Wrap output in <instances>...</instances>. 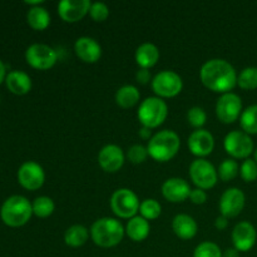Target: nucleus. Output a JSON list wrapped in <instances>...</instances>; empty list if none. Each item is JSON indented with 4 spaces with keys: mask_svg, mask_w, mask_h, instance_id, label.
Masks as SVG:
<instances>
[{
    "mask_svg": "<svg viewBox=\"0 0 257 257\" xmlns=\"http://www.w3.org/2000/svg\"><path fill=\"white\" fill-rule=\"evenodd\" d=\"M245 193L240 188L231 187L222 193L220 198L221 215L227 218H233L242 212L245 207Z\"/></svg>",
    "mask_w": 257,
    "mask_h": 257,
    "instance_id": "13",
    "label": "nucleus"
},
{
    "mask_svg": "<svg viewBox=\"0 0 257 257\" xmlns=\"http://www.w3.org/2000/svg\"><path fill=\"white\" fill-rule=\"evenodd\" d=\"M161 212H162V207H161L160 202L157 200L147 198V200L141 202L140 213L147 221H152L158 218L161 216Z\"/></svg>",
    "mask_w": 257,
    "mask_h": 257,
    "instance_id": "31",
    "label": "nucleus"
},
{
    "mask_svg": "<svg viewBox=\"0 0 257 257\" xmlns=\"http://www.w3.org/2000/svg\"><path fill=\"white\" fill-rule=\"evenodd\" d=\"M33 206V215H35L39 218H47L54 212L55 205L53 200L47 196H40L34 200L32 203Z\"/></svg>",
    "mask_w": 257,
    "mask_h": 257,
    "instance_id": "28",
    "label": "nucleus"
},
{
    "mask_svg": "<svg viewBox=\"0 0 257 257\" xmlns=\"http://www.w3.org/2000/svg\"><path fill=\"white\" fill-rule=\"evenodd\" d=\"M89 15L94 22L102 23L104 20H107V18L109 17V8L104 3H92Z\"/></svg>",
    "mask_w": 257,
    "mask_h": 257,
    "instance_id": "36",
    "label": "nucleus"
},
{
    "mask_svg": "<svg viewBox=\"0 0 257 257\" xmlns=\"http://www.w3.org/2000/svg\"><path fill=\"white\" fill-rule=\"evenodd\" d=\"M241 128L247 135H257V104H252L242 110L240 117Z\"/></svg>",
    "mask_w": 257,
    "mask_h": 257,
    "instance_id": "27",
    "label": "nucleus"
},
{
    "mask_svg": "<svg viewBox=\"0 0 257 257\" xmlns=\"http://www.w3.org/2000/svg\"><path fill=\"white\" fill-rule=\"evenodd\" d=\"M74 52L77 57L84 63H97L102 57V47L95 39L89 37L78 38L74 43Z\"/></svg>",
    "mask_w": 257,
    "mask_h": 257,
    "instance_id": "19",
    "label": "nucleus"
},
{
    "mask_svg": "<svg viewBox=\"0 0 257 257\" xmlns=\"http://www.w3.org/2000/svg\"><path fill=\"white\" fill-rule=\"evenodd\" d=\"M191 187L183 178H168L162 185V195L167 201L172 203H180L190 198Z\"/></svg>",
    "mask_w": 257,
    "mask_h": 257,
    "instance_id": "18",
    "label": "nucleus"
},
{
    "mask_svg": "<svg viewBox=\"0 0 257 257\" xmlns=\"http://www.w3.org/2000/svg\"><path fill=\"white\" fill-rule=\"evenodd\" d=\"M222 251L215 242L205 241L195 248L193 257H222Z\"/></svg>",
    "mask_w": 257,
    "mask_h": 257,
    "instance_id": "32",
    "label": "nucleus"
},
{
    "mask_svg": "<svg viewBox=\"0 0 257 257\" xmlns=\"http://www.w3.org/2000/svg\"><path fill=\"white\" fill-rule=\"evenodd\" d=\"M187 145L193 156L203 158L212 153L215 148V138L208 131L196 130L188 137Z\"/></svg>",
    "mask_w": 257,
    "mask_h": 257,
    "instance_id": "17",
    "label": "nucleus"
},
{
    "mask_svg": "<svg viewBox=\"0 0 257 257\" xmlns=\"http://www.w3.org/2000/svg\"><path fill=\"white\" fill-rule=\"evenodd\" d=\"M90 7L89 0H62L58 4V14L63 22L77 23L89 14Z\"/></svg>",
    "mask_w": 257,
    "mask_h": 257,
    "instance_id": "14",
    "label": "nucleus"
},
{
    "mask_svg": "<svg viewBox=\"0 0 257 257\" xmlns=\"http://www.w3.org/2000/svg\"><path fill=\"white\" fill-rule=\"evenodd\" d=\"M190 177L197 188L206 191L212 188L218 181L215 166L205 158H197L190 166Z\"/></svg>",
    "mask_w": 257,
    "mask_h": 257,
    "instance_id": "8",
    "label": "nucleus"
},
{
    "mask_svg": "<svg viewBox=\"0 0 257 257\" xmlns=\"http://www.w3.org/2000/svg\"><path fill=\"white\" fill-rule=\"evenodd\" d=\"M25 59L32 68L38 70H48L58 62L55 49L47 44H32L25 52Z\"/></svg>",
    "mask_w": 257,
    "mask_h": 257,
    "instance_id": "10",
    "label": "nucleus"
},
{
    "mask_svg": "<svg viewBox=\"0 0 257 257\" xmlns=\"http://www.w3.org/2000/svg\"><path fill=\"white\" fill-rule=\"evenodd\" d=\"M4 78H7L5 77V65L4 63L2 62V59H0V83L4 80Z\"/></svg>",
    "mask_w": 257,
    "mask_h": 257,
    "instance_id": "42",
    "label": "nucleus"
},
{
    "mask_svg": "<svg viewBox=\"0 0 257 257\" xmlns=\"http://www.w3.org/2000/svg\"><path fill=\"white\" fill-rule=\"evenodd\" d=\"M140 137L142 138V140H151V138L153 137L152 133H151V130L147 127H142L140 131Z\"/></svg>",
    "mask_w": 257,
    "mask_h": 257,
    "instance_id": "40",
    "label": "nucleus"
},
{
    "mask_svg": "<svg viewBox=\"0 0 257 257\" xmlns=\"http://www.w3.org/2000/svg\"><path fill=\"white\" fill-rule=\"evenodd\" d=\"M218 178L223 182H230V181L235 180L237 175L240 173V166L235 160H225L220 165L217 170Z\"/></svg>",
    "mask_w": 257,
    "mask_h": 257,
    "instance_id": "30",
    "label": "nucleus"
},
{
    "mask_svg": "<svg viewBox=\"0 0 257 257\" xmlns=\"http://www.w3.org/2000/svg\"><path fill=\"white\" fill-rule=\"evenodd\" d=\"M255 161H256V163H257V148H256V151H255Z\"/></svg>",
    "mask_w": 257,
    "mask_h": 257,
    "instance_id": "43",
    "label": "nucleus"
},
{
    "mask_svg": "<svg viewBox=\"0 0 257 257\" xmlns=\"http://www.w3.org/2000/svg\"><path fill=\"white\" fill-rule=\"evenodd\" d=\"M257 240L256 228L247 221L238 222L232 230L233 247L238 252H247L255 246Z\"/></svg>",
    "mask_w": 257,
    "mask_h": 257,
    "instance_id": "15",
    "label": "nucleus"
},
{
    "mask_svg": "<svg viewBox=\"0 0 257 257\" xmlns=\"http://www.w3.org/2000/svg\"><path fill=\"white\" fill-rule=\"evenodd\" d=\"M140 206L137 195L130 188H119L110 197V208L119 218H133L140 212Z\"/></svg>",
    "mask_w": 257,
    "mask_h": 257,
    "instance_id": "6",
    "label": "nucleus"
},
{
    "mask_svg": "<svg viewBox=\"0 0 257 257\" xmlns=\"http://www.w3.org/2000/svg\"><path fill=\"white\" fill-rule=\"evenodd\" d=\"M183 80L173 70H162L152 79V89L158 98H173L182 92Z\"/></svg>",
    "mask_w": 257,
    "mask_h": 257,
    "instance_id": "7",
    "label": "nucleus"
},
{
    "mask_svg": "<svg viewBox=\"0 0 257 257\" xmlns=\"http://www.w3.org/2000/svg\"><path fill=\"white\" fill-rule=\"evenodd\" d=\"M136 63L143 69L155 67L160 60V49L152 43H143L136 50Z\"/></svg>",
    "mask_w": 257,
    "mask_h": 257,
    "instance_id": "21",
    "label": "nucleus"
},
{
    "mask_svg": "<svg viewBox=\"0 0 257 257\" xmlns=\"http://www.w3.org/2000/svg\"><path fill=\"white\" fill-rule=\"evenodd\" d=\"M222 257H240V252H238L235 247L227 248V250L225 251V253L222 255Z\"/></svg>",
    "mask_w": 257,
    "mask_h": 257,
    "instance_id": "41",
    "label": "nucleus"
},
{
    "mask_svg": "<svg viewBox=\"0 0 257 257\" xmlns=\"http://www.w3.org/2000/svg\"><path fill=\"white\" fill-rule=\"evenodd\" d=\"M138 119L143 127L150 130L163 124L168 115L167 103L158 97H148L143 100L138 108Z\"/></svg>",
    "mask_w": 257,
    "mask_h": 257,
    "instance_id": "5",
    "label": "nucleus"
},
{
    "mask_svg": "<svg viewBox=\"0 0 257 257\" xmlns=\"http://www.w3.org/2000/svg\"><path fill=\"white\" fill-rule=\"evenodd\" d=\"M237 73L225 59H211L202 65L200 78L206 88L216 93H230L237 85Z\"/></svg>",
    "mask_w": 257,
    "mask_h": 257,
    "instance_id": "1",
    "label": "nucleus"
},
{
    "mask_svg": "<svg viewBox=\"0 0 257 257\" xmlns=\"http://www.w3.org/2000/svg\"><path fill=\"white\" fill-rule=\"evenodd\" d=\"M124 160L125 157L122 148L115 145L104 146L98 155V163L100 168L109 173L118 172L124 165Z\"/></svg>",
    "mask_w": 257,
    "mask_h": 257,
    "instance_id": "16",
    "label": "nucleus"
},
{
    "mask_svg": "<svg viewBox=\"0 0 257 257\" xmlns=\"http://www.w3.org/2000/svg\"><path fill=\"white\" fill-rule=\"evenodd\" d=\"M150 222L146 218H143L142 216H135V217L128 221L127 226H125V233L135 242L145 241L150 235Z\"/></svg>",
    "mask_w": 257,
    "mask_h": 257,
    "instance_id": "23",
    "label": "nucleus"
},
{
    "mask_svg": "<svg viewBox=\"0 0 257 257\" xmlns=\"http://www.w3.org/2000/svg\"><path fill=\"white\" fill-rule=\"evenodd\" d=\"M190 200L195 205H203L207 201V193L201 188H195V190L191 191Z\"/></svg>",
    "mask_w": 257,
    "mask_h": 257,
    "instance_id": "37",
    "label": "nucleus"
},
{
    "mask_svg": "<svg viewBox=\"0 0 257 257\" xmlns=\"http://www.w3.org/2000/svg\"><path fill=\"white\" fill-rule=\"evenodd\" d=\"M225 151L233 158L247 160L253 152V141L243 131H232L227 133L223 141Z\"/></svg>",
    "mask_w": 257,
    "mask_h": 257,
    "instance_id": "9",
    "label": "nucleus"
},
{
    "mask_svg": "<svg viewBox=\"0 0 257 257\" xmlns=\"http://www.w3.org/2000/svg\"><path fill=\"white\" fill-rule=\"evenodd\" d=\"M187 120L193 128H196V130H202L206 120H207V114H206L203 108L192 107L187 112Z\"/></svg>",
    "mask_w": 257,
    "mask_h": 257,
    "instance_id": "33",
    "label": "nucleus"
},
{
    "mask_svg": "<svg viewBox=\"0 0 257 257\" xmlns=\"http://www.w3.org/2000/svg\"><path fill=\"white\" fill-rule=\"evenodd\" d=\"M125 230L118 220L103 217L95 221L90 227V237L93 242L103 248L114 247L123 240Z\"/></svg>",
    "mask_w": 257,
    "mask_h": 257,
    "instance_id": "2",
    "label": "nucleus"
},
{
    "mask_svg": "<svg viewBox=\"0 0 257 257\" xmlns=\"http://www.w3.org/2000/svg\"><path fill=\"white\" fill-rule=\"evenodd\" d=\"M33 215V206L28 198L15 195L4 201L0 210V217L7 226L20 227L28 223Z\"/></svg>",
    "mask_w": 257,
    "mask_h": 257,
    "instance_id": "4",
    "label": "nucleus"
},
{
    "mask_svg": "<svg viewBox=\"0 0 257 257\" xmlns=\"http://www.w3.org/2000/svg\"><path fill=\"white\" fill-rule=\"evenodd\" d=\"M136 80L140 84H147V83L152 82V75H151L150 69H143V68H141L140 70H137V73H136Z\"/></svg>",
    "mask_w": 257,
    "mask_h": 257,
    "instance_id": "38",
    "label": "nucleus"
},
{
    "mask_svg": "<svg viewBox=\"0 0 257 257\" xmlns=\"http://www.w3.org/2000/svg\"><path fill=\"white\" fill-rule=\"evenodd\" d=\"M227 226H228V218L227 217H225V216H218L217 218H216V221H215V227L217 228L218 231H223V230H226V228H227Z\"/></svg>",
    "mask_w": 257,
    "mask_h": 257,
    "instance_id": "39",
    "label": "nucleus"
},
{
    "mask_svg": "<svg viewBox=\"0 0 257 257\" xmlns=\"http://www.w3.org/2000/svg\"><path fill=\"white\" fill-rule=\"evenodd\" d=\"M237 85L243 90L257 89V68L247 67L241 70L237 77Z\"/></svg>",
    "mask_w": 257,
    "mask_h": 257,
    "instance_id": "29",
    "label": "nucleus"
},
{
    "mask_svg": "<svg viewBox=\"0 0 257 257\" xmlns=\"http://www.w3.org/2000/svg\"><path fill=\"white\" fill-rule=\"evenodd\" d=\"M172 228L173 232L176 233L178 238H181V240H191L197 233L198 226L195 218L191 217L190 215L180 213V215L173 218Z\"/></svg>",
    "mask_w": 257,
    "mask_h": 257,
    "instance_id": "20",
    "label": "nucleus"
},
{
    "mask_svg": "<svg viewBox=\"0 0 257 257\" xmlns=\"http://www.w3.org/2000/svg\"><path fill=\"white\" fill-rule=\"evenodd\" d=\"M148 150L146 147H143L142 145H133L128 148L127 157L130 160V162H132L133 165H141V163L145 162L148 157Z\"/></svg>",
    "mask_w": 257,
    "mask_h": 257,
    "instance_id": "35",
    "label": "nucleus"
},
{
    "mask_svg": "<svg viewBox=\"0 0 257 257\" xmlns=\"http://www.w3.org/2000/svg\"><path fill=\"white\" fill-rule=\"evenodd\" d=\"M240 175L245 182H253L257 180V163L255 160L247 158L240 166Z\"/></svg>",
    "mask_w": 257,
    "mask_h": 257,
    "instance_id": "34",
    "label": "nucleus"
},
{
    "mask_svg": "<svg viewBox=\"0 0 257 257\" xmlns=\"http://www.w3.org/2000/svg\"><path fill=\"white\" fill-rule=\"evenodd\" d=\"M89 238V231L83 225H73L65 231L64 241L70 247H80Z\"/></svg>",
    "mask_w": 257,
    "mask_h": 257,
    "instance_id": "26",
    "label": "nucleus"
},
{
    "mask_svg": "<svg viewBox=\"0 0 257 257\" xmlns=\"http://www.w3.org/2000/svg\"><path fill=\"white\" fill-rule=\"evenodd\" d=\"M181 147V140L173 131H161L150 140L148 155L157 162H168L176 157Z\"/></svg>",
    "mask_w": 257,
    "mask_h": 257,
    "instance_id": "3",
    "label": "nucleus"
},
{
    "mask_svg": "<svg viewBox=\"0 0 257 257\" xmlns=\"http://www.w3.org/2000/svg\"><path fill=\"white\" fill-rule=\"evenodd\" d=\"M140 90L132 84L123 85L115 93V103L123 109H130L140 102Z\"/></svg>",
    "mask_w": 257,
    "mask_h": 257,
    "instance_id": "24",
    "label": "nucleus"
},
{
    "mask_svg": "<svg viewBox=\"0 0 257 257\" xmlns=\"http://www.w3.org/2000/svg\"><path fill=\"white\" fill-rule=\"evenodd\" d=\"M8 89L17 95H24L32 89V79L29 75L20 70H13L5 78Z\"/></svg>",
    "mask_w": 257,
    "mask_h": 257,
    "instance_id": "22",
    "label": "nucleus"
},
{
    "mask_svg": "<svg viewBox=\"0 0 257 257\" xmlns=\"http://www.w3.org/2000/svg\"><path fill=\"white\" fill-rule=\"evenodd\" d=\"M28 24L34 30H45L50 24V15L48 10L43 7H33L30 8L27 14Z\"/></svg>",
    "mask_w": 257,
    "mask_h": 257,
    "instance_id": "25",
    "label": "nucleus"
},
{
    "mask_svg": "<svg viewBox=\"0 0 257 257\" xmlns=\"http://www.w3.org/2000/svg\"><path fill=\"white\" fill-rule=\"evenodd\" d=\"M18 181L25 190H39L45 181V173L42 166L34 161H28L18 171Z\"/></svg>",
    "mask_w": 257,
    "mask_h": 257,
    "instance_id": "12",
    "label": "nucleus"
},
{
    "mask_svg": "<svg viewBox=\"0 0 257 257\" xmlns=\"http://www.w3.org/2000/svg\"><path fill=\"white\" fill-rule=\"evenodd\" d=\"M242 114V100L236 93H225L216 103V115L225 124L236 122Z\"/></svg>",
    "mask_w": 257,
    "mask_h": 257,
    "instance_id": "11",
    "label": "nucleus"
}]
</instances>
